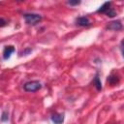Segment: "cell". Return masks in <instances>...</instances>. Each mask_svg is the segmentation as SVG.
Wrapping results in <instances>:
<instances>
[{"mask_svg": "<svg viewBox=\"0 0 124 124\" xmlns=\"http://www.w3.org/2000/svg\"><path fill=\"white\" fill-rule=\"evenodd\" d=\"M42 88V84L40 81L38 80H30V81H27L26 83H24L23 85V89L26 91V92H36L38 90H40Z\"/></svg>", "mask_w": 124, "mask_h": 124, "instance_id": "1", "label": "cell"}, {"mask_svg": "<svg viewBox=\"0 0 124 124\" xmlns=\"http://www.w3.org/2000/svg\"><path fill=\"white\" fill-rule=\"evenodd\" d=\"M23 17H24V19H25V22H26L28 25H35V24H37L38 22H40V21L42 20V16H41V15L32 14V13L24 14V15H23Z\"/></svg>", "mask_w": 124, "mask_h": 124, "instance_id": "2", "label": "cell"}, {"mask_svg": "<svg viewBox=\"0 0 124 124\" xmlns=\"http://www.w3.org/2000/svg\"><path fill=\"white\" fill-rule=\"evenodd\" d=\"M107 29L113 30V31L121 30V29H122V23H121L120 20H114V21H111V22H109V23L107 25Z\"/></svg>", "mask_w": 124, "mask_h": 124, "instance_id": "3", "label": "cell"}, {"mask_svg": "<svg viewBox=\"0 0 124 124\" xmlns=\"http://www.w3.org/2000/svg\"><path fill=\"white\" fill-rule=\"evenodd\" d=\"M76 24L78 25V26H81V27L89 26L90 25V20L86 16H78V18H76Z\"/></svg>", "mask_w": 124, "mask_h": 124, "instance_id": "4", "label": "cell"}, {"mask_svg": "<svg viewBox=\"0 0 124 124\" xmlns=\"http://www.w3.org/2000/svg\"><path fill=\"white\" fill-rule=\"evenodd\" d=\"M65 115L64 113H54L51 115V121L54 124H62L64 122Z\"/></svg>", "mask_w": 124, "mask_h": 124, "instance_id": "5", "label": "cell"}, {"mask_svg": "<svg viewBox=\"0 0 124 124\" xmlns=\"http://www.w3.org/2000/svg\"><path fill=\"white\" fill-rule=\"evenodd\" d=\"M15 50H16V49H15L14 46H5V48H4V50H3V59H4V60L9 59V58L11 57L12 53L15 52Z\"/></svg>", "mask_w": 124, "mask_h": 124, "instance_id": "6", "label": "cell"}, {"mask_svg": "<svg viewBox=\"0 0 124 124\" xmlns=\"http://www.w3.org/2000/svg\"><path fill=\"white\" fill-rule=\"evenodd\" d=\"M119 80H120V78H119V76H117V75H110L108 78V79H107V81L110 84V85H116V84H118L119 83Z\"/></svg>", "mask_w": 124, "mask_h": 124, "instance_id": "7", "label": "cell"}, {"mask_svg": "<svg viewBox=\"0 0 124 124\" xmlns=\"http://www.w3.org/2000/svg\"><path fill=\"white\" fill-rule=\"evenodd\" d=\"M110 6H111V2H105L98 10H97V13H101V14H105L108 9H110Z\"/></svg>", "mask_w": 124, "mask_h": 124, "instance_id": "8", "label": "cell"}, {"mask_svg": "<svg viewBox=\"0 0 124 124\" xmlns=\"http://www.w3.org/2000/svg\"><path fill=\"white\" fill-rule=\"evenodd\" d=\"M93 84L95 85V87L98 91L102 90V83H101V80H100V78H99V74H96V76L93 79Z\"/></svg>", "mask_w": 124, "mask_h": 124, "instance_id": "9", "label": "cell"}, {"mask_svg": "<svg viewBox=\"0 0 124 124\" xmlns=\"http://www.w3.org/2000/svg\"><path fill=\"white\" fill-rule=\"evenodd\" d=\"M105 14H106L108 16H109V17H114V16H116V12H115V11H114L112 8L108 9V11H107Z\"/></svg>", "mask_w": 124, "mask_h": 124, "instance_id": "10", "label": "cell"}, {"mask_svg": "<svg viewBox=\"0 0 124 124\" xmlns=\"http://www.w3.org/2000/svg\"><path fill=\"white\" fill-rule=\"evenodd\" d=\"M8 119H9V114H8L7 111H4L2 113V116H1V121L5 122V121H8Z\"/></svg>", "mask_w": 124, "mask_h": 124, "instance_id": "11", "label": "cell"}, {"mask_svg": "<svg viewBox=\"0 0 124 124\" xmlns=\"http://www.w3.org/2000/svg\"><path fill=\"white\" fill-rule=\"evenodd\" d=\"M67 4H69V5H71V6H77V5L80 4V1H79V0H78H78H77V1H71V0H70V1L67 2Z\"/></svg>", "mask_w": 124, "mask_h": 124, "instance_id": "12", "label": "cell"}, {"mask_svg": "<svg viewBox=\"0 0 124 124\" xmlns=\"http://www.w3.org/2000/svg\"><path fill=\"white\" fill-rule=\"evenodd\" d=\"M7 24H8V21L5 20L4 18H1V17H0V27H4V26H6Z\"/></svg>", "mask_w": 124, "mask_h": 124, "instance_id": "13", "label": "cell"}]
</instances>
